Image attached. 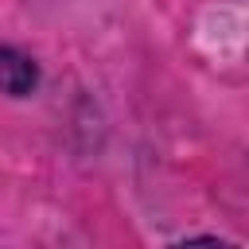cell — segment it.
Segmentation results:
<instances>
[{
  "label": "cell",
  "instance_id": "6da1fadb",
  "mask_svg": "<svg viewBox=\"0 0 249 249\" xmlns=\"http://www.w3.org/2000/svg\"><path fill=\"white\" fill-rule=\"evenodd\" d=\"M35 82H39V70H35V62L27 58V54H19V51H0V89L4 93H12V97H23V93H31L35 89Z\"/></svg>",
  "mask_w": 249,
  "mask_h": 249
}]
</instances>
